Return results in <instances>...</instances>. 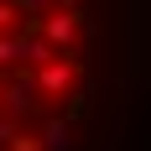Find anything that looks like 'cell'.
I'll list each match as a JSON object with an SVG mask.
<instances>
[{
	"label": "cell",
	"mask_w": 151,
	"mask_h": 151,
	"mask_svg": "<svg viewBox=\"0 0 151 151\" xmlns=\"http://www.w3.org/2000/svg\"><path fill=\"white\" fill-rule=\"evenodd\" d=\"M78 115H89V94H73V104H68V120H78Z\"/></svg>",
	"instance_id": "obj_9"
},
{
	"label": "cell",
	"mask_w": 151,
	"mask_h": 151,
	"mask_svg": "<svg viewBox=\"0 0 151 151\" xmlns=\"http://www.w3.org/2000/svg\"><path fill=\"white\" fill-rule=\"evenodd\" d=\"M21 11H26V16H37V11H52V0H16V16H21Z\"/></svg>",
	"instance_id": "obj_7"
},
{
	"label": "cell",
	"mask_w": 151,
	"mask_h": 151,
	"mask_svg": "<svg viewBox=\"0 0 151 151\" xmlns=\"http://www.w3.org/2000/svg\"><path fill=\"white\" fill-rule=\"evenodd\" d=\"M42 151H68V115H52L42 125Z\"/></svg>",
	"instance_id": "obj_3"
},
{
	"label": "cell",
	"mask_w": 151,
	"mask_h": 151,
	"mask_svg": "<svg viewBox=\"0 0 151 151\" xmlns=\"http://www.w3.org/2000/svg\"><path fill=\"white\" fill-rule=\"evenodd\" d=\"M0 104L11 109V115H31V109H37V78H31V73H21L11 89L0 94Z\"/></svg>",
	"instance_id": "obj_2"
},
{
	"label": "cell",
	"mask_w": 151,
	"mask_h": 151,
	"mask_svg": "<svg viewBox=\"0 0 151 151\" xmlns=\"http://www.w3.org/2000/svg\"><path fill=\"white\" fill-rule=\"evenodd\" d=\"M5 151H42V136H26V130H16L5 141Z\"/></svg>",
	"instance_id": "obj_5"
},
{
	"label": "cell",
	"mask_w": 151,
	"mask_h": 151,
	"mask_svg": "<svg viewBox=\"0 0 151 151\" xmlns=\"http://www.w3.org/2000/svg\"><path fill=\"white\" fill-rule=\"evenodd\" d=\"M31 78H37V94H42V99H58V94H68V83L78 78V63L73 58H47L42 68H31Z\"/></svg>",
	"instance_id": "obj_1"
},
{
	"label": "cell",
	"mask_w": 151,
	"mask_h": 151,
	"mask_svg": "<svg viewBox=\"0 0 151 151\" xmlns=\"http://www.w3.org/2000/svg\"><path fill=\"white\" fill-rule=\"evenodd\" d=\"M16 26V0H0V31Z\"/></svg>",
	"instance_id": "obj_8"
},
{
	"label": "cell",
	"mask_w": 151,
	"mask_h": 151,
	"mask_svg": "<svg viewBox=\"0 0 151 151\" xmlns=\"http://www.w3.org/2000/svg\"><path fill=\"white\" fill-rule=\"evenodd\" d=\"M16 130H21V115H11V109H5V115H0V146H5Z\"/></svg>",
	"instance_id": "obj_6"
},
{
	"label": "cell",
	"mask_w": 151,
	"mask_h": 151,
	"mask_svg": "<svg viewBox=\"0 0 151 151\" xmlns=\"http://www.w3.org/2000/svg\"><path fill=\"white\" fill-rule=\"evenodd\" d=\"M21 63V31H0V68Z\"/></svg>",
	"instance_id": "obj_4"
}]
</instances>
